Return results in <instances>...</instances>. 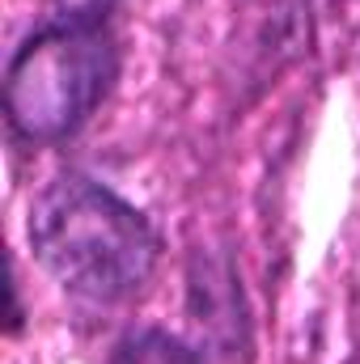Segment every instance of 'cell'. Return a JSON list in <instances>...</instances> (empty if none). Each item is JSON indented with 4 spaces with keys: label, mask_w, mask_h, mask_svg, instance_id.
<instances>
[{
    "label": "cell",
    "mask_w": 360,
    "mask_h": 364,
    "mask_svg": "<svg viewBox=\"0 0 360 364\" xmlns=\"http://www.w3.org/2000/svg\"><path fill=\"white\" fill-rule=\"evenodd\" d=\"M26 233L38 267L85 305H119L136 296L162 255L153 225L85 174L47 182L30 203Z\"/></svg>",
    "instance_id": "obj_1"
},
{
    "label": "cell",
    "mask_w": 360,
    "mask_h": 364,
    "mask_svg": "<svg viewBox=\"0 0 360 364\" xmlns=\"http://www.w3.org/2000/svg\"><path fill=\"white\" fill-rule=\"evenodd\" d=\"M119 81V43L97 26L43 21L9 60L4 110L17 136L34 144L68 140Z\"/></svg>",
    "instance_id": "obj_2"
},
{
    "label": "cell",
    "mask_w": 360,
    "mask_h": 364,
    "mask_svg": "<svg viewBox=\"0 0 360 364\" xmlns=\"http://www.w3.org/2000/svg\"><path fill=\"white\" fill-rule=\"evenodd\" d=\"M186 314L199 339L225 364L250 360V305L238 263L225 246H195L186 259Z\"/></svg>",
    "instance_id": "obj_3"
},
{
    "label": "cell",
    "mask_w": 360,
    "mask_h": 364,
    "mask_svg": "<svg viewBox=\"0 0 360 364\" xmlns=\"http://www.w3.org/2000/svg\"><path fill=\"white\" fill-rule=\"evenodd\" d=\"M106 364H203V356L162 326H140V331H127L115 348H110V360Z\"/></svg>",
    "instance_id": "obj_4"
},
{
    "label": "cell",
    "mask_w": 360,
    "mask_h": 364,
    "mask_svg": "<svg viewBox=\"0 0 360 364\" xmlns=\"http://www.w3.org/2000/svg\"><path fill=\"white\" fill-rule=\"evenodd\" d=\"M47 9V21H73V26H97L119 0H38Z\"/></svg>",
    "instance_id": "obj_5"
}]
</instances>
